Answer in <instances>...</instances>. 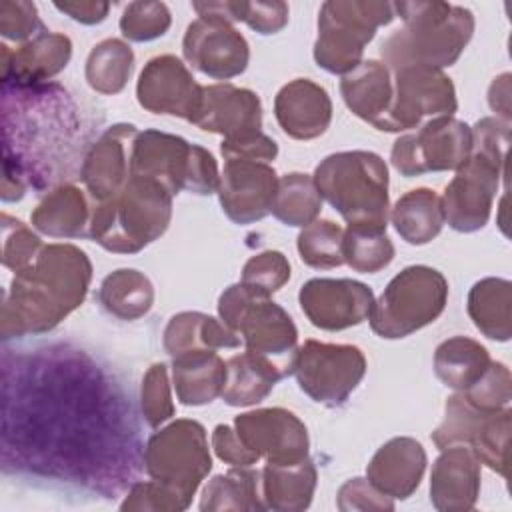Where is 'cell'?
Returning a JSON list of instances; mask_svg holds the SVG:
<instances>
[{
    "mask_svg": "<svg viewBox=\"0 0 512 512\" xmlns=\"http://www.w3.org/2000/svg\"><path fill=\"white\" fill-rule=\"evenodd\" d=\"M92 264L74 244H44L38 258L16 272L2 300V340L54 330L86 298Z\"/></svg>",
    "mask_w": 512,
    "mask_h": 512,
    "instance_id": "1",
    "label": "cell"
},
{
    "mask_svg": "<svg viewBox=\"0 0 512 512\" xmlns=\"http://www.w3.org/2000/svg\"><path fill=\"white\" fill-rule=\"evenodd\" d=\"M394 12L404 26L382 44L380 56L390 70L452 66L474 34L472 10L448 2H394Z\"/></svg>",
    "mask_w": 512,
    "mask_h": 512,
    "instance_id": "2",
    "label": "cell"
},
{
    "mask_svg": "<svg viewBox=\"0 0 512 512\" xmlns=\"http://www.w3.org/2000/svg\"><path fill=\"white\" fill-rule=\"evenodd\" d=\"M508 144L510 122L486 116L472 126L470 156L440 198L444 222L452 230L470 234L488 224L500 178L506 174Z\"/></svg>",
    "mask_w": 512,
    "mask_h": 512,
    "instance_id": "3",
    "label": "cell"
},
{
    "mask_svg": "<svg viewBox=\"0 0 512 512\" xmlns=\"http://www.w3.org/2000/svg\"><path fill=\"white\" fill-rule=\"evenodd\" d=\"M172 198L158 180L130 174L118 194L94 202L90 238L108 252L136 254L168 230Z\"/></svg>",
    "mask_w": 512,
    "mask_h": 512,
    "instance_id": "4",
    "label": "cell"
},
{
    "mask_svg": "<svg viewBox=\"0 0 512 512\" xmlns=\"http://www.w3.org/2000/svg\"><path fill=\"white\" fill-rule=\"evenodd\" d=\"M314 184L348 224L388 226V166L376 152L344 150L320 160Z\"/></svg>",
    "mask_w": 512,
    "mask_h": 512,
    "instance_id": "5",
    "label": "cell"
},
{
    "mask_svg": "<svg viewBox=\"0 0 512 512\" xmlns=\"http://www.w3.org/2000/svg\"><path fill=\"white\" fill-rule=\"evenodd\" d=\"M448 280L432 266L414 264L400 270L372 304L368 316L376 336L406 338L432 324L446 308Z\"/></svg>",
    "mask_w": 512,
    "mask_h": 512,
    "instance_id": "6",
    "label": "cell"
},
{
    "mask_svg": "<svg viewBox=\"0 0 512 512\" xmlns=\"http://www.w3.org/2000/svg\"><path fill=\"white\" fill-rule=\"evenodd\" d=\"M130 174L158 180L172 196L180 190L208 196L220 184L218 164L206 148L154 128L138 132L130 156Z\"/></svg>",
    "mask_w": 512,
    "mask_h": 512,
    "instance_id": "7",
    "label": "cell"
},
{
    "mask_svg": "<svg viewBox=\"0 0 512 512\" xmlns=\"http://www.w3.org/2000/svg\"><path fill=\"white\" fill-rule=\"evenodd\" d=\"M394 4L380 0H328L318 12L314 42L316 64L330 74H348L360 62L366 44L380 26L394 20Z\"/></svg>",
    "mask_w": 512,
    "mask_h": 512,
    "instance_id": "8",
    "label": "cell"
},
{
    "mask_svg": "<svg viewBox=\"0 0 512 512\" xmlns=\"http://www.w3.org/2000/svg\"><path fill=\"white\" fill-rule=\"evenodd\" d=\"M148 476L188 504L212 468L206 430L198 420L178 418L154 432L144 448Z\"/></svg>",
    "mask_w": 512,
    "mask_h": 512,
    "instance_id": "9",
    "label": "cell"
},
{
    "mask_svg": "<svg viewBox=\"0 0 512 512\" xmlns=\"http://www.w3.org/2000/svg\"><path fill=\"white\" fill-rule=\"evenodd\" d=\"M292 374L300 390L318 404H346L366 374V356L354 344L306 340L298 350Z\"/></svg>",
    "mask_w": 512,
    "mask_h": 512,
    "instance_id": "10",
    "label": "cell"
},
{
    "mask_svg": "<svg viewBox=\"0 0 512 512\" xmlns=\"http://www.w3.org/2000/svg\"><path fill=\"white\" fill-rule=\"evenodd\" d=\"M472 150V126L454 118L438 116L400 136L390 152L392 166L406 178L426 172L458 170Z\"/></svg>",
    "mask_w": 512,
    "mask_h": 512,
    "instance_id": "11",
    "label": "cell"
},
{
    "mask_svg": "<svg viewBox=\"0 0 512 512\" xmlns=\"http://www.w3.org/2000/svg\"><path fill=\"white\" fill-rule=\"evenodd\" d=\"M392 72V100L376 130L406 132L424 118L452 116L458 108L456 88L442 70L398 68Z\"/></svg>",
    "mask_w": 512,
    "mask_h": 512,
    "instance_id": "12",
    "label": "cell"
},
{
    "mask_svg": "<svg viewBox=\"0 0 512 512\" xmlns=\"http://www.w3.org/2000/svg\"><path fill=\"white\" fill-rule=\"evenodd\" d=\"M186 62L214 80H230L248 68L250 46L234 24L222 18H196L182 38Z\"/></svg>",
    "mask_w": 512,
    "mask_h": 512,
    "instance_id": "13",
    "label": "cell"
},
{
    "mask_svg": "<svg viewBox=\"0 0 512 512\" xmlns=\"http://www.w3.org/2000/svg\"><path fill=\"white\" fill-rule=\"evenodd\" d=\"M234 428L242 442L270 464H298L308 458V430L286 408L272 406L242 412L234 418Z\"/></svg>",
    "mask_w": 512,
    "mask_h": 512,
    "instance_id": "14",
    "label": "cell"
},
{
    "mask_svg": "<svg viewBox=\"0 0 512 512\" xmlns=\"http://www.w3.org/2000/svg\"><path fill=\"white\" fill-rule=\"evenodd\" d=\"M298 302L312 326L338 332L368 320L374 292L352 278H310L300 286Z\"/></svg>",
    "mask_w": 512,
    "mask_h": 512,
    "instance_id": "15",
    "label": "cell"
},
{
    "mask_svg": "<svg viewBox=\"0 0 512 512\" xmlns=\"http://www.w3.org/2000/svg\"><path fill=\"white\" fill-rule=\"evenodd\" d=\"M136 98L152 114H168L192 122L200 108L202 86L178 56L160 54L144 64L136 84Z\"/></svg>",
    "mask_w": 512,
    "mask_h": 512,
    "instance_id": "16",
    "label": "cell"
},
{
    "mask_svg": "<svg viewBox=\"0 0 512 512\" xmlns=\"http://www.w3.org/2000/svg\"><path fill=\"white\" fill-rule=\"evenodd\" d=\"M278 176L268 162L224 160L218 184V200L222 212L240 226L254 224L270 214L276 194Z\"/></svg>",
    "mask_w": 512,
    "mask_h": 512,
    "instance_id": "17",
    "label": "cell"
},
{
    "mask_svg": "<svg viewBox=\"0 0 512 512\" xmlns=\"http://www.w3.org/2000/svg\"><path fill=\"white\" fill-rule=\"evenodd\" d=\"M204 132L240 140L262 132V102L256 92L234 84L202 86L200 108L192 120Z\"/></svg>",
    "mask_w": 512,
    "mask_h": 512,
    "instance_id": "18",
    "label": "cell"
},
{
    "mask_svg": "<svg viewBox=\"0 0 512 512\" xmlns=\"http://www.w3.org/2000/svg\"><path fill=\"white\" fill-rule=\"evenodd\" d=\"M138 132L134 124H112L88 148L80 178L92 202L112 198L130 180V156Z\"/></svg>",
    "mask_w": 512,
    "mask_h": 512,
    "instance_id": "19",
    "label": "cell"
},
{
    "mask_svg": "<svg viewBox=\"0 0 512 512\" xmlns=\"http://www.w3.org/2000/svg\"><path fill=\"white\" fill-rule=\"evenodd\" d=\"M238 336H242L246 350L276 362L286 376L292 374L298 350V328L280 304L256 296L240 320Z\"/></svg>",
    "mask_w": 512,
    "mask_h": 512,
    "instance_id": "20",
    "label": "cell"
},
{
    "mask_svg": "<svg viewBox=\"0 0 512 512\" xmlns=\"http://www.w3.org/2000/svg\"><path fill=\"white\" fill-rule=\"evenodd\" d=\"M480 496V462L464 444L440 450L430 472V502L440 512H466Z\"/></svg>",
    "mask_w": 512,
    "mask_h": 512,
    "instance_id": "21",
    "label": "cell"
},
{
    "mask_svg": "<svg viewBox=\"0 0 512 512\" xmlns=\"http://www.w3.org/2000/svg\"><path fill=\"white\" fill-rule=\"evenodd\" d=\"M426 450L410 436H396L384 442L366 466V478L392 500L410 498L426 470Z\"/></svg>",
    "mask_w": 512,
    "mask_h": 512,
    "instance_id": "22",
    "label": "cell"
},
{
    "mask_svg": "<svg viewBox=\"0 0 512 512\" xmlns=\"http://www.w3.org/2000/svg\"><path fill=\"white\" fill-rule=\"evenodd\" d=\"M274 116L284 134L294 140H314L332 122V100L320 84L294 78L274 98Z\"/></svg>",
    "mask_w": 512,
    "mask_h": 512,
    "instance_id": "23",
    "label": "cell"
},
{
    "mask_svg": "<svg viewBox=\"0 0 512 512\" xmlns=\"http://www.w3.org/2000/svg\"><path fill=\"white\" fill-rule=\"evenodd\" d=\"M0 52L2 80H14L18 86H34L56 76L68 66L72 58V40L66 34L44 28L16 50L2 44Z\"/></svg>",
    "mask_w": 512,
    "mask_h": 512,
    "instance_id": "24",
    "label": "cell"
},
{
    "mask_svg": "<svg viewBox=\"0 0 512 512\" xmlns=\"http://www.w3.org/2000/svg\"><path fill=\"white\" fill-rule=\"evenodd\" d=\"M340 94L354 116L378 128L392 100V72L382 60H362L342 76Z\"/></svg>",
    "mask_w": 512,
    "mask_h": 512,
    "instance_id": "25",
    "label": "cell"
},
{
    "mask_svg": "<svg viewBox=\"0 0 512 512\" xmlns=\"http://www.w3.org/2000/svg\"><path fill=\"white\" fill-rule=\"evenodd\" d=\"M92 206L74 184H62L48 192L32 210L30 222L40 234L50 238H82L90 236Z\"/></svg>",
    "mask_w": 512,
    "mask_h": 512,
    "instance_id": "26",
    "label": "cell"
},
{
    "mask_svg": "<svg viewBox=\"0 0 512 512\" xmlns=\"http://www.w3.org/2000/svg\"><path fill=\"white\" fill-rule=\"evenodd\" d=\"M172 382L184 406H204L222 396L226 362L214 350H192L172 358Z\"/></svg>",
    "mask_w": 512,
    "mask_h": 512,
    "instance_id": "27",
    "label": "cell"
},
{
    "mask_svg": "<svg viewBox=\"0 0 512 512\" xmlns=\"http://www.w3.org/2000/svg\"><path fill=\"white\" fill-rule=\"evenodd\" d=\"M286 372L266 356L250 350L234 354L226 362V382L222 400L234 408H246L262 402Z\"/></svg>",
    "mask_w": 512,
    "mask_h": 512,
    "instance_id": "28",
    "label": "cell"
},
{
    "mask_svg": "<svg viewBox=\"0 0 512 512\" xmlns=\"http://www.w3.org/2000/svg\"><path fill=\"white\" fill-rule=\"evenodd\" d=\"M264 506L276 512H300L312 504L318 472L310 458L298 464H270L260 470Z\"/></svg>",
    "mask_w": 512,
    "mask_h": 512,
    "instance_id": "29",
    "label": "cell"
},
{
    "mask_svg": "<svg viewBox=\"0 0 512 512\" xmlns=\"http://www.w3.org/2000/svg\"><path fill=\"white\" fill-rule=\"evenodd\" d=\"M162 344L164 350L174 358L192 350L236 348L240 346V336L210 314L186 310L168 320L162 334Z\"/></svg>",
    "mask_w": 512,
    "mask_h": 512,
    "instance_id": "30",
    "label": "cell"
},
{
    "mask_svg": "<svg viewBox=\"0 0 512 512\" xmlns=\"http://www.w3.org/2000/svg\"><path fill=\"white\" fill-rule=\"evenodd\" d=\"M512 284L506 278L488 276L472 284L466 310L472 324L490 340L508 342L512 336Z\"/></svg>",
    "mask_w": 512,
    "mask_h": 512,
    "instance_id": "31",
    "label": "cell"
},
{
    "mask_svg": "<svg viewBox=\"0 0 512 512\" xmlns=\"http://www.w3.org/2000/svg\"><path fill=\"white\" fill-rule=\"evenodd\" d=\"M388 218L398 236L412 246L432 242L444 226L442 202L432 188H414L402 194Z\"/></svg>",
    "mask_w": 512,
    "mask_h": 512,
    "instance_id": "32",
    "label": "cell"
},
{
    "mask_svg": "<svg viewBox=\"0 0 512 512\" xmlns=\"http://www.w3.org/2000/svg\"><path fill=\"white\" fill-rule=\"evenodd\" d=\"M490 362L492 358L488 350L468 336H452L440 342L432 360L438 380L454 392H464L470 384H474Z\"/></svg>",
    "mask_w": 512,
    "mask_h": 512,
    "instance_id": "33",
    "label": "cell"
},
{
    "mask_svg": "<svg viewBox=\"0 0 512 512\" xmlns=\"http://www.w3.org/2000/svg\"><path fill=\"white\" fill-rule=\"evenodd\" d=\"M98 302L118 320H138L148 314L154 304V286L144 272L118 268L102 280Z\"/></svg>",
    "mask_w": 512,
    "mask_h": 512,
    "instance_id": "34",
    "label": "cell"
},
{
    "mask_svg": "<svg viewBox=\"0 0 512 512\" xmlns=\"http://www.w3.org/2000/svg\"><path fill=\"white\" fill-rule=\"evenodd\" d=\"M260 470L234 466L226 474H216L202 490L200 510H264Z\"/></svg>",
    "mask_w": 512,
    "mask_h": 512,
    "instance_id": "35",
    "label": "cell"
},
{
    "mask_svg": "<svg viewBox=\"0 0 512 512\" xmlns=\"http://www.w3.org/2000/svg\"><path fill=\"white\" fill-rule=\"evenodd\" d=\"M134 70V52L130 44L120 38H106L98 42L88 58L84 76L94 92L112 96L124 90Z\"/></svg>",
    "mask_w": 512,
    "mask_h": 512,
    "instance_id": "36",
    "label": "cell"
},
{
    "mask_svg": "<svg viewBox=\"0 0 512 512\" xmlns=\"http://www.w3.org/2000/svg\"><path fill=\"white\" fill-rule=\"evenodd\" d=\"M320 210L322 196L310 174L290 172L278 178L276 194L270 208L276 220L292 228H304L318 220Z\"/></svg>",
    "mask_w": 512,
    "mask_h": 512,
    "instance_id": "37",
    "label": "cell"
},
{
    "mask_svg": "<svg viewBox=\"0 0 512 512\" xmlns=\"http://www.w3.org/2000/svg\"><path fill=\"white\" fill-rule=\"evenodd\" d=\"M344 262L362 274L384 270L394 260V244L386 236V228L368 224H348L342 242Z\"/></svg>",
    "mask_w": 512,
    "mask_h": 512,
    "instance_id": "38",
    "label": "cell"
},
{
    "mask_svg": "<svg viewBox=\"0 0 512 512\" xmlns=\"http://www.w3.org/2000/svg\"><path fill=\"white\" fill-rule=\"evenodd\" d=\"M512 410L502 408L498 412H488L478 424L468 448L474 452L480 464L498 472L502 478H508V438H510Z\"/></svg>",
    "mask_w": 512,
    "mask_h": 512,
    "instance_id": "39",
    "label": "cell"
},
{
    "mask_svg": "<svg viewBox=\"0 0 512 512\" xmlns=\"http://www.w3.org/2000/svg\"><path fill=\"white\" fill-rule=\"evenodd\" d=\"M344 230L332 220H314L298 234L300 260L312 268H336L344 264Z\"/></svg>",
    "mask_w": 512,
    "mask_h": 512,
    "instance_id": "40",
    "label": "cell"
},
{
    "mask_svg": "<svg viewBox=\"0 0 512 512\" xmlns=\"http://www.w3.org/2000/svg\"><path fill=\"white\" fill-rule=\"evenodd\" d=\"M488 412L478 410L472 406L460 392L446 398L444 404V418L432 432V442L438 450H444L454 444L468 446L478 424Z\"/></svg>",
    "mask_w": 512,
    "mask_h": 512,
    "instance_id": "41",
    "label": "cell"
},
{
    "mask_svg": "<svg viewBox=\"0 0 512 512\" xmlns=\"http://www.w3.org/2000/svg\"><path fill=\"white\" fill-rule=\"evenodd\" d=\"M172 14L164 2H130L120 16V32L130 42H150L168 32Z\"/></svg>",
    "mask_w": 512,
    "mask_h": 512,
    "instance_id": "42",
    "label": "cell"
},
{
    "mask_svg": "<svg viewBox=\"0 0 512 512\" xmlns=\"http://www.w3.org/2000/svg\"><path fill=\"white\" fill-rule=\"evenodd\" d=\"M290 280V262L278 250H264L248 258L240 282L256 296L270 298Z\"/></svg>",
    "mask_w": 512,
    "mask_h": 512,
    "instance_id": "43",
    "label": "cell"
},
{
    "mask_svg": "<svg viewBox=\"0 0 512 512\" xmlns=\"http://www.w3.org/2000/svg\"><path fill=\"white\" fill-rule=\"evenodd\" d=\"M460 394L482 412H498L508 408L512 400V376L508 366L492 360L484 374Z\"/></svg>",
    "mask_w": 512,
    "mask_h": 512,
    "instance_id": "44",
    "label": "cell"
},
{
    "mask_svg": "<svg viewBox=\"0 0 512 512\" xmlns=\"http://www.w3.org/2000/svg\"><path fill=\"white\" fill-rule=\"evenodd\" d=\"M140 408L150 428H158L174 416L168 366L164 362H156L146 370L140 386Z\"/></svg>",
    "mask_w": 512,
    "mask_h": 512,
    "instance_id": "45",
    "label": "cell"
},
{
    "mask_svg": "<svg viewBox=\"0 0 512 512\" xmlns=\"http://www.w3.org/2000/svg\"><path fill=\"white\" fill-rule=\"evenodd\" d=\"M44 248L38 234L22 220L2 214V264L14 274L28 268Z\"/></svg>",
    "mask_w": 512,
    "mask_h": 512,
    "instance_id": "46",
    "label": "cell"
},
{
    "mask_svg": "<svg viewBox=\"0 0 512 512\" xmlns=\"http://www.w3.org/2000/svg\"><path fill=\"white\" fill-rule=\"evenodd\" d=\"M190 504L180 498L174 490L168 486L148 480V482H136L124 502L120 504V510L124 512H180L186 510Z\"/></svg>",
    "mask_w": 512,
    "mask_h": 512,
    "instance_id": "47",
    "label": "cell"
},
{
    "mask_svg": "<svg viewBox=\"0 0 512 512\" xmlns=\"http://www.w3.org/2000/svg\"><path fill=\"white\" fill-rule=\"evenodd\" d=\"M44 30L38 8L26 0H4L0 2V34L8 40L28 42Z\"/></svg>",
    "mask_w": 512,
    "mask_h": 512,
    "instance_id": "48",
    "label": "cell"
},
{
    "mask_svg": "<svg viewBox=\"0 0 512 512\" xmlns=\"http://www.w3.org/2000/svg\"><path fill=\"white\" fill-rule=\"evenodd\" d=\"M336 506L340 512H356V510H394V500L382 494L376 486L368 482V478H350L346 480L338 494Z\"/></svg>",
    "mask_w": 512,
    "mask_h": 512,
    "instance_id": "49",
    "label": "cell"
},
{
    "mask_svg": "<svg viewBox=\"0 0 512 512\" xmlns=\"http://www.w3.org/2000/svg\"><path fill=\"white\" fill-rule=\"evenodd\" d=\"M288 14V4L282 0L244 2L242 22H246L254 32L266 36L280 32L288 24Z\"/></svg>",
    "mask_w": 512,
    "mask_h": 512,
    "instance_id": "50",
    "label": "cell"
},
{
    "mask_svg": "<svg viewBox=\"0 0 512 512\" xmlns=\"http://www.w3.org/2000/svg\"><path fill=\"white\" fill-rule=\"evenodd\" d=\"M212 450L214 454L230 464V466H252L256 464L260 458L242 442V438L238 436L236 428L228 426V424H218L212 430Z\"/></svg>",
    "mask_w": 512,
    "mask_h": 512,
    "instance_id": "51",
    "label": "cell"
},
{
    "mask_svg": "<svg viewBox=\"0 0 512 512\" xmlns=\"http://www.w3.org/2000/svg\"><path fill=\"white\" fill-rule=\"evenodd\" d=\"M220 152L224 160L238 158V160L270 162L278 156V144L264 132H258L254 136L240 138V140H222Z\"/></svg>",
    "mask_w": 512,
    "mask_h": 512,
    "instance_id": "52",
    "label": "cell"
},
{
    "mask_svg": "<svg viewBox=\"0 0 512 512\" xmlns=\"http://www.w3.org/2000/svg\"><path fill=\"white\" fill-rule=\"evenodd\" d=\"M256 298L254 292H250L242 282L230 284L218 298V316L220 320L238 334L240 320L250 306V302Z\"/></svg>",
    "mask_w": 512,
    "mask_h": 512,
    "instance_id": "53",
    "label": "cell"
},
{
    "mask_svg": "<svg viewBox=\"0 0 512 512\" xmlns=\"http://www.w3.org/2000/svg\"><path fill=\"white\" fill-rule=\"evenodd\" d=\"M54 8L64 12L66 16H70L72 20L80 22V24H100L102 20H106L110 4L108 2H54Z\"/></svg>",
    "mask_w": 512,
    "mask_h": 512,
    "instance_id": "54",
    "label": "cell"
},
{
    "mask_svg": "<svg viewBox=\"0 0 512 512\" xmlns=\"http://www.w3.org/2000/svg\"><path fill=\"white\" fill-rule=\"evenodd\" d=\"M488 104L498 114L496 118L510 122L512 108H510V72H502L490 82L488 88Z\"/></svg>",
    "mask_w": 512,
    "mask_h": 512,
    "instance_id": "55",
    "label": "cell"
}]
</instances>
